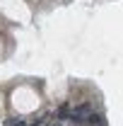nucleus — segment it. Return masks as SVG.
<instances>
[{"mask_svg": "<svg viewBox=\"0 0 123 126\" xmlns=\"http://www.w3.org/2000/svg\"><path fill=\"white\" fill-rule=\"evenodd\" d=\"M92 114V107L89 104H80V107H75L73 109V114H70V119L75 121V124H85V119Z\"/></svg>", "mask_w": 123, "mask_h": 126, "instance_id": "nucleus-1", "label": "nucleus"}, {"mask_svg": "<svg viewBox=\"0 0 123 126\" xmlns=\"http://www.w3.org/2000/svg\"><path fill=\"white\" fill-rule=\"evenodd\" d=\"M58 116H61V119H68V116H70V109H68V104H63L61 109H58Z\"/></svg>", "mask_w": 123, "mask_h": 126, "instance_id": "nucleus-2", "label": "nucleus"}, {"mask_svg": "<svg viewBox=\"0 0 123 126\" xmlns=\"http://www.w3.org/2000/svg\"><path fill=\"white\" fill-rule=\"evenodd\" d=\"M5 126H24V121H22V119H10Z\"/></svg>", "mask_w": 123, "mask_h": 126, "instance_id": "nucleus-3", "label": "nucleus"}]
</instances>
